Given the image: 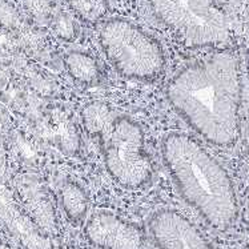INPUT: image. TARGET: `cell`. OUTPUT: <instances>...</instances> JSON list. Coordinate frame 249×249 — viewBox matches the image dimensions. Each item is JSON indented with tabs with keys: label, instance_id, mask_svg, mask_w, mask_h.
<instances>
[{
	"label": "cell",
	"instance_id": "obj_15",
	"mask_svg": "<svg viewBox=\"0 0 249 249\" xmlns=\"http://www.w3.org/2000/svg\"><path fill=\"white\" fill-rule=\"evenodd\" d=\"M0 249H14V248H12L8 243H5V241H0Z\"/></svg>",
	"mask_w": 249,
	"mask_h": 249
},
{
	"label": "cell",
	"instance_id": "obj_9",
	"mask_svg": "<svg viewBox=\"0 0 249 249\" xmlns=\"http://www.w3.org/2000/svg\"><path fill=\"white\" fill-rule=\"evenodd\" d=\"M16 197L24 207L27 213L41 231L52 237L57 234V219L48 192L41 187L35 178L21 176L15 185H11Z\"/></svg>",
	"mask_w": 249,
	"mask_h": 249
},
{
	"label": "cell",
	"instance_id": "obj_16",
	"mask_svg": "<svg viewBox=\"0 0 249 249\" xmlns=\"http://www.w3.org/2000/svg\"><path fill=\"white\" fill-rule=\"evenodd\" d=\"M0 183L5 184V183H4V178H3V176H1V172H0Z\"/></svg>",
	"mask_w": 249,
	"mask_h": 249
},
{
	"label": "cell",
	"instance_id": "obj_10",
	"mask_svg": "<svg viewBox=\"0 0 249 249\" xmlns=\"http://www.w3.org/2000/svg\"><path fill=\"white\" fill-rule=\"evenodd\" d=\"M64 66L68 75L77 83L92 84L99 80L100 68L96 59L82 51H71L64 56Z\"/></svg>",
	"mask_w": 249,
	"mask_h": 249
},
{
	"label": "cell",
	"instance_id": "obj_11",
	"mask_svg": "<svg viewBox=\"0 0 249 249\" xmlns=\"http://www.w3.org/2000/svg\"><path fill=\"white\" fill-rule=\"evenodd\" d=\"M60 204L64 213L72 221H80L84 219L88 211V196L86 191L76 183L67 181L61 185Z\"/></svg>",
	"mask_w": 249,
	"mask_h": 249
},
{
	"label": "cell",
	"instance_id": "obj_18",
	"mask_svg": "<svg viewBox=\"0 0 249 249\" xmlns=\"http://www.w3.org/2000/svg\"><path fill=\"white\" fill-rule=\"evenodd\" d=\"M247 249H249V245H248V248H247Z\"/></svg>",
	"mask_w": 249,
	"mask_h": 249
},
{
	"label": "cell",
	"instance_id": "obj_13",
	"mask_svg": "<svg viewBox=\"0 0 249 249\" xmlns=\"http://www.w3.org/2000/svg\"><path fill=\"white\" fill-rule=\"evenodd\" d=\"M73 15L80 20L96 24L108 14V3L106 0H68Z\"/></svg>",
	"mask_w": 249,
	"mask_h": 249
},
{
	"label": "cell",
	"instance_id": "obj_3",
	"mask_svg": "<svg viewBox=\"0 0 249 249\" xmlns=\"http://www.w3.org/2000/svg\"><path fill=\"white\" fill-rule=\"evenodd\" d=\"M99 41L108 61L124 77L148 82L163 73V47L132 21L120 18L106 20L99 32Z\"/></svg>",
	"mask_w": 249,
	"mask_h": 249
},
{
	"label": "cell",
	"instance_id": "obj_6",
	"mask_svg": "<svg viewBox=\"0 0 249 249\" xmlns=\"http://www.w3.org/2000/svg\"><path fill=\"white\" fill-rule=\"evenodd\" d=\"M0 225L23 249H60L56 237L41 231L12 188L3 183H0Z\"/></svg>",
	"mask_w": 249,
	"mask_h": 249
},
{
	"label": "cell",
	"instance_id": "obj_14",
	"mask_svg": "<svg viewBox=\"0 0 249 249\" xmlns=\"http://www.w3.org/2000/svg\"><path fill=\"white\" fill-rule=\"evenodd\" d=\"M52 27H53L56 35L64 40H72L75 37V23L66 14L56 16Z\"/></svg>",
	"mask_w": 249,
	"mask_h": 249
},
{
	"label": "cell",
	"instance_id": "obj_4",
	"mask_svg": "<svg viewBox=\"0 0 249 249\" xmlns=\"http://www.w3.org/2000/svg\"><path fill=\"white\" fill-rule=\"evenodd\" d=\"M159 20L185 46H219L228 39L227 16L212 0H149Z\"/></svg>",
	"mask_w": 249,
	"mask_h": 249
},
{
	"label": "cell",
	"instance_id": "obj_7",
	"mask_svg": "<svg viewBox=\"0 0 249 249\" xmlns=\"http://www.w3.org/2000/svg\"><path fill=\"white\" fill-rule=\"evenodd\" d=\"M149 233L159 249H216L185 216L172 209L153 214Z\"/></svg>",
	"mask_w": 249,
	"mask_h": 249
},
{
	"label": "cell",
	"instance_id": "obj_1",
	"mask_svg": "<svg viewBox=\"0 0 249 249\" xmlns=\"http://www.w3.org/2000/svg\"><path fill=\"white\" fill-rule=\"evenodd\" d=\"M167 97L178 116L216 147L233 145L240 131L239 59L217 51L184 67L171 79Z\"/></svg>",
	"mask_w": 249,
	"mask_h": 249
},
{
	"label": "cell",
	"instance_id": "obj_17",
	"mask_svg": "<svg viewBox=\"0 0 249 249\" xmlns=\"http://www.w3.org/2000/svg\"><path fill=\"white\" fill-rule=\"evenodd\" d=\"M248 211H249V195H248Z\"/></svg>",
	"mask_w": 249,
	"mask_h": 249
},
{
	"label": "cell",
	"instance_id": "obj_12",
	"mask_svg": "<svg viewBox=\"0 0 249 249\" xmlns=\"http://www.w3.org/2000/svg\"><path fill=\"white\" fill-rule=\"evenodd\" d=\"M83 125L89 135L102 136L108 132L112 123V109L109 106L102 102H93L87 104L82 112Z\"/></svg>",
	"mask_w": 249,
	"mask_h": 249
},
{
	"label": "cell",
	"instance_id": "obj_5",
	"mask_svg": "<svg viewBox=\"0 0 249 249\" xmlns=\"http://www.w3.org/2000/svg\"><path fill=\"white\" fill-rule=\"evenodd\" d=\"M104 163L109 176L123 188L139 189L149 181L152 164L138 123L127 116L113 120L106 133Z\"/></svg>",
	"mask_w": 249,
	"mask_h": 249
},
{
	"label": "cell",
	"instance_id": "obj_8",
	"mask_svg": "<svg viewBox=\"0 0 249 249\" xmlns=\"http://www.w3.org/2000/svg\"><path fill=\"white\" fill-rule=\"evenodd\" d=\"M87 240L100 249H142L144 234L138 225L111 212H97L84 228Z\"/></svg>",
	"mask_w": 249,
	"mask_h": 249
},
{
	"label": "cell",
	"instance_id": "obj_2",
	"mask_svg": "<svg viewBox=\"0 0 249 249\" xmlns=\"http://www.w3.org/2000/svg\"><path fill=\"white\" fill-rule=\"evenodd\" d=\"M161 153L181 197L212 228H231L237 217V200L232 180L221 164L185 133L168 135Z\"/></svg>",
	"mask_w": 249,
	"mask_h": 249
}]
</instances>
